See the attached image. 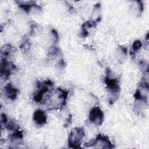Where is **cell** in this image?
I'll use <instances>...</instances> for the list:
<instances>
[{
    "label": "cell",
    "mask_w": 149,
    "mask_h": 149,
    "mask_svg": "<svg viewBox=\"0 0 149 149\" xmlns=\"http://www.w3.org/2000/svg\"><path fill=\"white\" fill-rule=\"evenodd\" d=\"M53 86L54 83L49 80L42 82H38V90L33 96L34 101L37 103L45 102L47 98L45 94L51 93Z\"/></svg>",
    "instance_id": "cell-1"
},
{
    "label": "cell",
    "mask_w": 149,
    "mask_h": 149,
    "mask_svg": "<svg viewBox=\"0 0 149 149\" xmlns=\"http://www.w3.org/2000/svg\"><path fill=\"white\" fill-rule=\"evenodd\" d=\"M84 135V130L83 127H77L72 129L68 137L69 147L76 149L81 148V142Z\"/></svg>",
    "instance_id": "cell-2"
},
{
    "label": "cell",
    "mask_w": 149,
    "mask_h": 149,
    "mask_svg": "<svg viewBox=\"0 0 149 149\" xmlns=\"http://www.w3.org/2000/svg\"><path fill=\"white\" fill-rule=\"evenodd\" d=\"M109 69L108 68L107 69V75L105 78V83L110 93L115 95V94H118L120 91V88L119 86V81L117 79L111 78L109 76Z\"/></svg>",
    "instance_id": "cell-3"
},
{
    "label": "cell",
    "mask_w": 149,
    "mask_h": 149,
    "mask_svg": "<svg viewBox=\"0 0 149 149\" xmlns=\"http://www.w3.org/2000/svg\"><path fill=\"white\" fill-rule=\"evenodd\" d=\"M15 69L16 66L13 63L8 61L5 58L2 59L0 69V73L2 77L5 78V79H8L13 73Z\"/></svg>",
    "instance_id": "cell-4"
},
{
    "label": "cell",
    "mask_w": 149,
    "mask_h": 149,
    "mask_svg": "<svg viewBox=\"0 0 149 149\" xmlns=\"http://www.w3.org/2000/svg\"><path fill=\"white\" fill-rule=\"evenodd\" d=\"M104 119V113L99 107H93L89 112V120L96 125H101Z\"/></svg>",
    "instance_id": "cell-5"
},
{
    "label": "cell",
    "mask_w": 149,
    "mask_h": 149,
    "mask_svg": "<svg viewBox=\"0 0 149 149\" xmlns=\"http://www.w3.org/2000/svg\"><path fill=\"white\" fill-rule=\"evenodd\" d=\"M33 118L35 123L39 126L44 125L47 120V116L45 112L41 109L36 110L33 113Z\"/></svg>",
    "instance_id": "cell-6"
},
{
    "label": "cell",
    "mask_w": 149,
    "mask_h": 149,
    "mask_svg": "<svg viewBox=\"0 0 149 149\" xmlns=\"http://www.w3.org/2000/svg\"><path fill=\"white\" fill-rule=\"evenodd\" d=\"M4 92L6 96L11 100H16L19 90L16 88L11 83H8L4 87Z\"/></svg>",
    "instance_id": "cell-7"
},
{
    "label": "cell",
    "mask_w": 149,
    "mask_h": 149,
    "mask_svg": "<svg viewBox=\"0 0 149 149\" xmlns=\"http://www.w3.org/2000/svg\"><path fill=\"white\" fill-rule=\"evenodd\" d=\"M95 139L97 141L101 143L102 147H103V148H112L113 147V146L109 138L106 136H104V135H102L101 134H97V136H96Z\"/></svg>",
    "instance_id": "cell-8"
},
{
    "label": "cell",
    "mask_w": 149,
    "mask_h": 149,
    "mask_svg": "<svg viewBox=\"0 0 149 149\" xmlns=\"http://www.w3.org/2000/svg\"><path fill=\"white\" fill-rule=\"evenodd\" d=\"M13 51V48L10 45H4L1 49V55L3 58L6 59V56H8Z\"/></svg>",
    "instance_id": "cell-9"
},
{
    "label": "cell",
    "mask_w": 149,
    "mask_h": 149,
    "mask_svg": "<svg viewBox=\"0 0 149 149\" xmlns=\"http://www.w3.org/2000/svg\"><path fill=\"white\" fill-rule=\"evenodd\" d=\"M5 128L8 130H10V131H17L19 130L20 127L15 122L13 121H9L7 122V123L4 125Z\"/></svg>",
    "instance_id": "cell-10"
},
{
    "label": "cell",
    "mask_w": 149,
    "mask_h": 149,
    "mask_svg": "<svg viewBox=\"0 0 149 149\" xmlns=\"http://www.w3.org/2000/svg\"><path fill=\"white\" fill-rule=\"evenodd\" d=\"M9 137L11 140H19V139H23V134L22 131H15L12 134H9Z\"/></svg>",
    "instance_id": "cell-11"
},
{
    "label": "cell",
    "mask_w": 149,
    "mask_h": 149,
    "mask_svg": "<svg viewBox=\"0 0 149 149\" xmlns=\"http://www.w3.org/2000/svg\"><path fill=\"white\" fill-rule=\"evenodd\" d=\"M134 98H135V99L138 100L143 101L146 102H147V98L142 95V94L141 93L140 90H139V88H137L136 90L135 94H134Z\"/></svg>",
    "instance_id": "cell-12"
},
{
    "label": "cell",
    "mask_w": 149,
    "mask_h": 149,
    "mask_svg": "<svg viewBox=\"0 0 149 149\" xmlns=\"http://www.w3.org/2000/svg\"><path fill=\"white\" fill-rule=\"evenodd\" d=\"M60 52L59 49L56 47H52L48 51V57H53L58 54Z\"/></svg>",
    "instance_id": "cell-13"
},
{
    "label": "cell",
    "mask_w": 149,
    "mask_h": 149,
    "mask_svg": "<svg viewBox=\"0 0 149 149\" xmlns=\"http://www.w3.org/2000/svg\"><path fill=\"white\" fill-rule=\"evenodd\" d=\"M141 47H142V43L140 40H136L134 41L132 45V48H133V52H136L139 51Z\"/></svg>",
    "instance_id": "cell-14"
},
{
    "label": "cell",
    "mask_w": 149,
    "mask_h": 149,
    "mask_svg": "<svg viewBox=\"0 0 149 149\" xmlns=\"http://www.w3.org/2000/svg\"><path fill=\"white\" fill-rule=\"evenodd\" d=\"M51 33H52V34L54 37V42H57L58 41V40H59V35H58V33L57 31L55 29H52L51 30Z\"/></svg>",
    "instance_id": "cell-15"
},
{
    "label": "cell",
    "mask_w": 149,
    "mask_h": 149,
    "mask_svg": "<svg viewBox=\"0 0 149 149\" xmlns=\"http://www.w3.org/2000/svg\"><path fill=\"white\" fill-rule=\"evenodd\" d=\"M30 45L27 41H24L20 46V48L21 49L23 48V50H29V49H28V48H30Z\"/></svg>",
    "instance_id": "cell-16"
},
{
    "label": "cell",
    "mask_w": 149,
    "mask_h": 149,
    "mask_svg": "<svg viewBox=\"0 0 149 149\" xmlns=\"http://www.w3.org/2000/svg\"><path fill=\"white\" fill-rule=\"evenodd\" d=\"M1 124L2 125H5L7 122H8V119H7V117L6 116V115L5 113H2L1 114Z\"/></svg>",
    "instance_id": "cell-17"
},
{
    "label": "cell",
    "mask_w": 149,
    "mask_h": 149,
    "mask_svg": "<svg viewBox=\"0 0 149 149\" xmlns=\"http://www.w3.org/2000/svg\"><path fill=\"white\" fill-rule=\"evenodd\" d=\"M71 120H72V115H69L68 118L66 119V121L65 122V127H68L71 123Z\"/></svg>",
    "instance_id": "cell-18"
},
{
    "label": "cell",
    "mask_w": 149,
    "mask_h": 149,
    "mask_svg": "<svg viewBox=\"0 0 149 149\" xmlns=\"http://www.w3.org/2000/svg\"><path fill=\"white\" fill-rule=\"evenodd\" d=\"M56 65L60 68H62L65 65V63L63 59H61L58 62V63H57Z\"/></svg>",
    "instance_id": "cell-19"
},
{
    "label": "cell",
    "mask_w": 149,
    "mask_h": 149,
    "mask_svg": "<svg viewBox=\"0 0 149 149\" xmlns=\"http://www.w3.org/2000/svg\"><path fill=\"white\" fill-rule=\"evenodd\" d=\"M120 48L122 51L125 54H126V52H127V49H126V48L125 47H122V46L120 47Z\"/></svg>",
    "instance_id": "cell-20"
}]
</instances>
